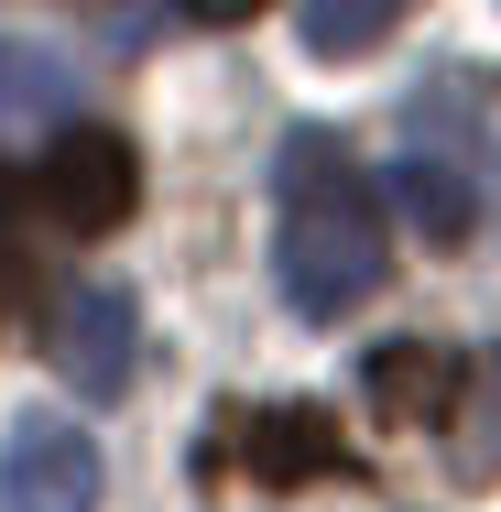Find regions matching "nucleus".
<instances>
[{"label":"nucleus","mask_w":501,"mask_h":512,"mask_svg":"<svg viewBox=\"0 0 501 512\" xmlns=\"http://www.w3.org/2000/svg\"><path fill=\"white\" fill-rule=\"evenodd\" d=\"M0 512H99V436L66 414H22L0 436Z\"/></svg>","instance_id":"5"},{"label":"nucleus","mask_w":501,"mask_h":512,"mask_svg":"<svg viewBox=\"0 0 501 512\" xmlns=\"http://www.w3.org/2000/svg\"><path fill=\"white\" fill-rule=\"evenodd\" d=\"M55 371H66L88 404L131 393V371H142V316H131V295H120V284H88L77 306L55 316Z\"/></svg>","instance_id":"6"},{"label":"nucleus","mask_w":501,"mask_h":512,"mask_svg":"<svg viewBox=\"0 0 501 512\" xmlns=\"http://www.w3.org/2000/svg\"><path fill=\"white\" fill-rule=\"evenodd\" d=\"M458 371H469V349L393 338V349H371V360H360V393H371V414H382V425H447Z\"/></svg>","instance_id":"8"},{"label":"nucleus","mask_w":501,"mask_h":512,"mask_svg":"<svg viewBox=\"0 0 501 512\" xmlns=\"http://www.w3.org/2000/svg\"><path fill=\"white\" fill-rule=\"evenodd\" d=\"M33 295H44V284H33V262H22V251H0V338L33 316Z\"/></svg>","instance_id":"11"},{"label":"nucleus","mask_w":501,"mask_h":512,"mask_svg":"<svg viewBox=\"0 0 501 512\" xmlns=\"http://www.w3.org/2000/svg\"><path fill=\"white\" fill-rule=\"evenodd\" d=\"M295 33L316 55H382L403 33V0H316V11H295Z\"/></svg>","instance_id":"10"},{"label":"nucleus","mask_w":501,"mask_h":512,"mask_svg":"<svg viewBox=\"0 0 501 512\" xmlns=\"http://www.w3.org/2000/svg\"><path fill=\"white\" fill-rule=\"evenodd\" d=\"M382 273H393L382 186L360 175V153L338 131H295L273 164V284H284V306L338 327L382 295Z\"/></svg>","instance_id":"1"},{"label":"nucleus","mask_w":501,"mask_h":512,"mask_svg":"<svg viewBox=\"0 0 501 512\" xmlns=\"http://www.w3.org/2000/svg\"><path fill=\"white\" fill-rule=\"evenodd\" d=\"M447 469L469 480V491H491L501 480V338L491 349H469V371H458V404H447Z\"/></svg>","instance_id":"9"},{"label":"nucleus","mask_w":501,"mask_h":512,"mask_svg":"<svg viewBox=\"0 0 501 512\" xmlns=\"http://www.w3.org/2000/svg\"><path fill=\"white\" fill-rule=\"evenodd\" d=\"M403 207L436 251H469L501 218V77L491 66H436L403 99Z\"/></svg>","instance_id":"2"},{"label":"nucleus","mask_w":501,"mask_h":512,"mask_svg":"<svg viewBox=\"0 0 501 512\" xmlns=\"http://www.w3.org/2000/svg\"><path fill=\"white\" fill-rule=\"evenodd\" d=\"M131 207H142V153L120 131H88V120L44 153L0 164V218H33V229H66V240H109Z\"/></svg>","instance_id":"3"},{"label":"nucleus","mask_w":501,"mask_h":512,"mask_svg":"<svg viewBox=\"0 0 501 512\" xmlns=\"http://www.w3.org/2000/svg\"><path fill=\"white\" fill-rule=\"evenodd\" d=\"M262 480V491H295V480H349V436L327 404H229L218 436H197V480Z\"/></svg>","instance_id":"4"},{"label":"nucleus","mask_w":501,"mask_h":512,"mask_svg":"<svg viewBox=\"0 0 501 512\" xmlns=\"http://www.w3.org/2000/svg\"><path fill=\"white\" fill-rule=\"evenodd\" d=\"M66 131H77V77H66V55L0 33V164H11V142L44 153V142H66Z\"/></svg>","instance_id":"7"}]
</instances>
